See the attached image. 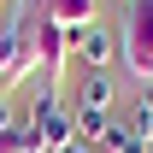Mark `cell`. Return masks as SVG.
Masks as SVG:
<instances>
[{"instance_id": "7c38bea8", "label": "cell", "mask_w": 153, "mask_h": 153, "mask_svg": "<svg viewBox=\"0 0 153 153\" xmlns=\"http://www.w3.org/2000/svg\"><path fill=\"white\" fill-rule=\"evenodd\" d=\"M124 6H130V0H124Z\"/></svg>"}, {"instance_id": "3957f363", "label": "cell", "mask_w": 153, "mask_h": 153, "mask_svg": "<svg viewBox=\"0 0 153 153\" xmlns=\"http://www.w3.org/2000/svg\"><path fill=\"white\" fill-rule=\"evenodd\" d=\"M65 59H71V30H59L53 18H41L36 24V71L41 76H65Z\"/></svg>"}, {"instance_id": "30bf717a", "label": "cell", "mask_w": 153, "mask_h": 153, "mask_svg": "<svg viewBox=\"0 0 153 153\" xmlns=\"http://www.w3.org/2000/svg\"><path fill=\"white\" fill-rule=\"evenodd\" d=\"M65 153H94V147H76V141H71V147H65Z\"/></svg>"}, {"instance_id": "6da1fadb", "label": "cell", "mask_w": 153, "mask_h": 153, "mask_svg": "<svg viewBox=\"0 0 153 153\" xmlns=\"http://www.w3.org/2000/svg\"><path fill=\"white\" fill-rule=\"evenodd\" d=\"M36 24H41V0H30V6L12 12L6 36H0V76H6V88L36 76Z\"/></svg>"}, {"instance_id": "7a4b0ae2", "label": "cell", "mask_w": 153, "mask_h": 153, "mask_svg": "<svg viewBox=\"0 0 153 153\" xmlns=\"http://www.w3.org/2000/svg\"><path fill=\"white\" fill-rule=\"evenodd\" d=\"M118 59L135 82L153 76V0H130L124 24H118Z\"/></svg>"}, {"instance_id": "277c9868", "label": "cell", "mask_w": 153, "mask_h": 153, "mask_svg": "<svg viewBox=\"0 0 153 153\" xmlns=\"http://www.w3.org/2000/svg\"><path fill=\"white\" fill-rule=\"evenodd\" d=\"M71 53L88 65V71H106V59H118V30H106V24H82V30H71Z\"/></svg>"}, {"instance_id": "52a82bcc", "label": "cell", "mask_w": 153, "mask_h": 153, "mask_svg": "<svg viewBox=\"0 0 153 153\" xmlns=\"http://www.w3.org/2000/svg\"><path fill=\"white\" fill-rule=\"evenodd\" d=\"M76 106L112 112V76H106V71H88V76H82V94H76Z\"/></svg>"}, {"instance_id": "5b68a950", "label": "cell", "mask_w": 153, "mask_h": 153, "mask_svg": "<svg viewBox=\"0 0 153 153\" xmlns=\"http://www.w3.org/2000/svg\"><path fill=\"white\" fill-rule=\"evenodd\" d=\"M41 18H53L59 30H82L94 24V0H41Z\"/></svg>"}, {"instance_id": "8992f818", "label": "cell", "mask_w": 153, "mask_h": 153, "mask_svg": "<svg viewBox=\"0 0 153 153\" xmlns=\"http://www.w3.org/2000/svg\"><path fill=\"white\" fill-rule=\"evenodd\" d=\"M71 124H76V147H100V141H106V130H112V112L76 106V112H71Z\"/></svg>"}, {"instance_id": "8fae6325", "label": "cell", "mask_w": 153, "mask_h": 153, "mask_svg": "<svg viewBox=\"0 0 153 153\" xmlns=\"http://www.w3.org/2000/svg\"><path fill=\"white\" fill-rule=\"evenodd\" d=\"M6 6H12V0H0V12H6Z\"/></svg>"}, {"instance_id": "ba28073f", "label": "cell", "mask_w": 153, "mask_h": 153, "mask_svg": "<svg viewBox=\"0 0 153 153\" xmlns=\"http://www.w3.org/2000/svg\"><path fill=\"white\" fill-rule=\"evenodd\" d=\"M124 124H130V130H135V141H141V147L153 153V112H147V106H141V100H135V112L124 118Z\"/></svg>"}, {"instance_id": "9c48e42d", "label": "cell", "mask_w": 153, "mask_h": 153, "mask_svg": "<svg viewBox=\"0 0 153 153\" xmlns=\"http://www.w3.org/2000/svg\"><path fill=\"white\" fill-rule=\"evenodd\" d=\"M141 106H147V112H153V76H147V82H141Z\"/></svg>"}]
</instances>
